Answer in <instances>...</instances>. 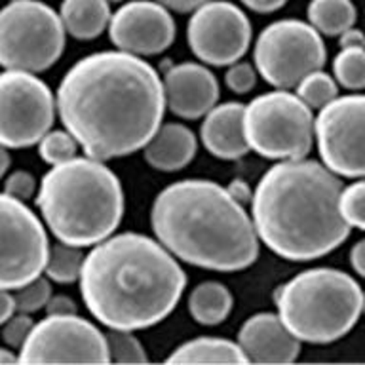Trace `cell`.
<instances>
[{
	"instance_id": "obj_1",
	"label": "cell",
	"mask_w": 365,
	"mask_h": 365,
	"mask_svg": "<svg viewBox=\"0 0 365 365\" xmlns=\"http://www.w3.org/2000/svg\"><path fill=\"white\" fill-rule=\"evenodd\" d=\"M57 113L86 156H130L150 141L165 110L164 82L143 57L97 51L68 68L57 88Z\"/></svg>"
},
{
	"instance_id": "obj_2",
	"label": "cell",
	"mask_w": 365,
	"mask_h": 365,
	"mask_svg": "<svg viewBox=\"0 0 365 365\" xmlns=\"http://www.w3.org/2000/svg\"><path fill=\"white\" fill-rule=\"evenodd\" d=\"M187 287L177 257L158 240L113 234L91 247L80 274L86 308L108 329L139 331L165 319Z\"/></svg>"
},
{
	"instance_id": "obj_3",
	"label": "cell",
	"mask_w": 365,
	"mask_h": 365,
	"mask_svg": "<svg viewBox=\"0 0 365 365\" xmlns=\"http://www.w3.org/2000/svg\"><path fill=\"white\" fill-rule=\"evenodd\" d=\"M344 185L316 160H282L257 182L251 219L268 250L287 261H314L348 238L341 213Z\"/></svg>"
},
{
	"instance_id": "obj_4",
	"label": "cell",
	"mask_w": 365,
	"mask_h": 365,
	"mask_svg": "<svg viewBox=\"0 0 365 365\" xmlns=\"http://www.w3.org/2000/svg\"><path fill=\"white\" fill-rule=\"evenodd\" d=\"M150 225L160 244L192 267L238 272L259 257V236L244 204L207 179H182L154 198Z\"/></svg>"
},
{
	"instance_id": "obj_5",
	"label": "cell",
	"mask_w": 365,
	"mask_h": 365,
	"mask_svg": "<svg viewBox=\"0 0 365 365\" xmlns=\"http://www.w3.org/2000/svg\"><path fill=\"white\" fill-rule=\"evenodd\" d=\"M36 205L59 242L93 247L120 227L124 190L118 175L103 160L74 156L44 173Z\"/></svg>"
},
{
	"instance_id": "obj_6",
	"label": "cell",
	"mask_w": 365,
	"mask_h": 365,
	"mask_svg": "<svg viewBox=\"0 0 365 365\" xmlns=\"http://www.w3.org/2000/svg\"><path fill=\"white\" fill-rule=\"evenodd\" d=\"M279 318L299 341L327 344L352 329L364 312V291L336 268L299 272L274 293Z\"/></svg>"
},
{
	"instance_id": "obj_7",
	"label": "cell",
	"mask_w": 365,
	"mask_h": 365,
	"mask_svg": "<svg viewBox=\"0 0 365 365\" xmlns=\"http://www.w3.org/2000/svg\"><path fill=\"white\" fill-rule=\"evenodd\" d=\"M312 108L289 90L268 91L244 108V131L250 150L268 160L307 158L314 143Z\"/></svg>"
},
{
	"instance_id": "obj_8",
	"label": "cell",
	"mask_w": 365,
	"mask_h": 365,
	"mask_svg": "<svg viewBox=\"0 0 365 365\" xmlns=\"http://www.w3.org/2000/svg\"><path fill=\"white\" fill-rule=\"evenodd\" d=\"M61 16L40 0H11L0 10V67L44 73L65 50Z\"/></svg>"
},
{
	"instance_id": "obj_9",
	"label": "cell",
	"mask_w": 365,
	"mask_h": 365,
	"mask_svg": "<svg viewBox=\"0 0 365 365\" xmlns=\"http://www.w3.org/2000/svg\"><path fill=\"white\" fill-rule=\"evenodd\" d=\"M325 44L318 29L301 19H279L262 29L253 61L259 76L278 90H291L307 74L324 67Z\"/></svg>"
},
{
	"instance_id": "obj_10",
	"label": "cell",
	"mask_w": 365,
	"mask_h": 365,
	"mask_svg": "<svg viewBox=\"0 0 365 365\" xmlns=\"http://www.w3.org/2000/svg\"><path fill=\"white\" fill-rule=\"evenodd\" d=\"M56 97L44 80L27 71L0 73V145L27 148L51 130Z\"/></svg>"
},
{
	"instance_id": "obj_11",
	"label": "cell",
	"mask_w": 365,
	"mask_h": 365,
	"mask_svg": "<svg viewBox=\"0 0 365 365\" xmlns=\"http://www.w3.org/2000/svg\"><path fill=\"white\" fill-rule=\"evenodd\" d=\"M50 240L23 200L0 192V289H17L44 272Z\"/></svg>"
},
{
	"instance_id": "obj_12",
	"label": "cell",
	"mask_w": 365,
	"mask_h": 365,
	"mask_svg": "<svg viewBox=\"0 0 365 365\" xmlns=\"http://www.w3.org/2000/svg\"><path fill=\"white\" fill-rule=\"evenodd\" d=\"M21 364H108L107 336L76 314H48L19 350Z\"/></svg>"
},
{
	"instance_id": "obj_13",
	"label": "cell",
	"mask_w": 365,
	"mask_h": 365,
	"mask_svg": "<svg viewBox=\"0 0 365 365\" xmlns=\"http://www.w3.org/2000/svg\"><path fill=\"white\" fill-rule=\"evenodd\" d=\"M319 158L333 173L365 177V96L336 97L314 120Z\"/></svg>"
},
{
	"instance_id": "obj_14",
	"label": "cell",
	"mask_w": 365,
	"mask_h": 365,
	"mask_svg": "<svg viewBox=\"0 0 365 365\" xmlns=\"http://www.w3.org/2000/svg\"><path fill=\"white\" fill-rule=\"evenodd\" d=\"M251 23L238 6L227 0H207L192 11L187 40L200 61L228 67L240 61L251 44Z\"/></svg>"
},
{
	"instance_id": "obj_15",
	"label": "cell",
	"mask_w": 365,
	"mask_h": 365,
	"mask_svg": "<svg viewBox=\"0 0 365 365\" xmlns=\"http://www.w3.org/2000/svg\"><path fill=\"white\" fill-rule=\"evenodd\" d=\"M175 21L156 0H131L114 11L108 36L118 50L147 57L158 56L175 40Z\"/></svg>"
},
{
	"instance_id": "obj_16",
	"label": "cell",
	"mask_w": 365,
	"mask_h": 365,
	"mask_svg": "<svg viewBox=\"0 0 365 365\" xmlns=\"http://www.w3.org/2000/svg\"><path fill=\"white\" fill-rule=\"evenodd\" d=\"M165 108L185 120H198L219 101V82L210 68L200 63H179L165 71Z\"/></svg>"
},
{
	"instance_id": "obj_17",
	"label": "cell",
	"mask_w": 365,
	"mask_h": 365,
	"mask_svg": "<svg viewBox=\"0 0 365 365\" xmlns=\"http://www.w3.org/2000/svg\"><path fill=\"white\" fill-rule=\"evenodd\" d=\"M238 344L251 364H291L299 358L301 341L279 314L259 312L244 322L238 331Z\"/></svg>"
},
{
	"instance_id": "obj_18",
	"label": "cell",
	"mask_w": 365,
	"mask_h": 365,
	"mask_svg": "<svg viewBox=\"0 0 365 365\" xmlns=\"http://www.w3.org/2000/svg\"><path fill=\"white\" fill-rule=\"evenodd\" d=\"M244 105L228 101L215 105L204 116L200 137L205 150L221 160H238L250 153L244 131Z\"/></svg>"
},
{
	"instance_id": "obj_19",
	"label": "cell",
	"mask_w": 365,
	"mask_h": 365,
	"mask_svg": "<svg viewBox=\"0 0 365 365\" xmlns=\"http://www.w3.org/2000/svg\"><path fill=\"white\" fill-rule=\"evenodd\" d=\"M198 148L196 135L190 128L179 122L160 124L150 141L143 147L145 160L158 171H179L192 162Z\"/></svg>"
},
{
	"instance_id": "obj_20",
	"label": "cell",
	"mask_w": 365,
	"mask_h": 365,
	"mask_svg": "<svg viewBox=\"0 0 365 365\" xmlns=\"http://www.w3.org/2000/svg\"><path fill=\"white\" fill-rule=\"evenodd\" d=\"M59 16L71 36L76 40H93L108 29L113 14L108 0H63Z\"/></svg>"
},
{
	"instance_id": "obj_21",
	"label": "cell",
	"mask_w": 365,
	"mask_h": 365,
	"mask_svg": "<svg viewBox=\"0 0 365 365\" xmlns=\"http://www.w3.org/2000/svg\"><path fill=\"white\" fill-rule=\"evenodd\" d=\"M168 364H247L244 350L238 342L200 336L182 342L165 358Z\"/></svg>"
},
{
	"instance_id": "obj_22",
	"label": "cell",
	"mask_w": 365,
	"mask_h": 365,
	"mask_svg": "<svg viewBox=\"0 0 365 365\" xmlns=\"http://www.w3.org/2000/svg\"><path fill=\"white\" fill-rule=\"evenodd\" d=\"M232 293L221 282H202L188 295V312L200 325H219L232 312Z\"/></svg>"
},
{
	"instance_id": "obj_23",
	"label": "cell",
	"mask_w": 365,
	"mask_h": 365,
	"mask_svg": "<svg viewBox=\"0 0 365 365\" xmlns=\"http://www.w3.org/2000/svg\"><path fill=\"white\" fill-rule=\"evenodd\" d=\"M308 21L327 36H341L356 23V6L352 0H312L308 4Z\"/></svg>"
},
{
	"instance_id": "obj_24",
	"label": "cell",
	"mask_w": 365,
	"mask_h": 365,
	"mask_svg": "<svg viewBox=\"0 0 365 365\" xmlns=\"http://www.w3.org/2000/svg\"><path fill=\"white\" fill-rule=\"evenodd\" d=\"M84 259L82 247L59 242L56 245H50V255H48L44 272L57 284H73L80 279Z\"/></svg>"
},
{
	"instance_id": "obj_25",
	"label": "cell",
	"mask_w": 365,
	"mask_h": 365,
	"mask_svg": "<svg viewBox=\"0 0 365 365\" xmlns=\"http://www.w3.org/2000/svg\"><path fill=\"white\" fill-rule=\"evenodd\" d=\"M335 80L346 90L365 88V46L341 48L333 61Z\"/></svg>"
},
{
	"instance_id": "obj_26",
	"label": "cell",
	"mask_w": 365,
	"mask_h": 365,
	"mask_svg": "<svg viewBox=\"0 0 365 365\" xmlns=\"http://www.w3.org/2000/svg\"><path fill=\"white\" fill-rule=\"evenodd\" d=\"M295 93L301 97V101L304 105L312 108V110H319L325 105H329L333 99L339 97V86H336L335 78L324 73L322 68L312 71L307 74L304 78L295 86Z\"/></svg>"
},
{
	"instance_id": "obj_27",
	"label": "cell",
	"mask_w": 365,
	"mask_h": 365,
	"mask_svg": "<svg viewBox=\"0 0 365 365\" xmlns=\"http://www.w3.org/2000/svg\"><path fill=\"white\" fill-rule=\"evenodd\" d=\"M78 141L67 130L48 131L38 141V154L46 164L57 165L73 160L78 153Z\"/></svg>"
},
{
	"instance_id": "obj_28",
	"label": "cell",
	"mask_w": 365,
	"mask_h": 365,
	"mask_svg": "<svg viewBox=\"0 0 365 365\" xmlns=\"http://www.w3.org/2000/svg\"><path fill=\"white\" fill-rule=\"evenodd\" d=\"M108 358L114 364H145L147 352L131 331L110 329L107 333Z\"/></svg>"
},
{
	"instance_id": "obj_29",
	"label": "cell",
	"mask_w": 365,
	"mask_h": 365,
	"mask_svg": "<svg viewBox=\"0 0 365 365\" xmlns=\"http://www.w3.org/2000/svg\"><path fill=\"white\" fill-rule=\"evenodd\" d=\"M14 291H16L14 293L16 308L19 312L25 314L38 312V310L46 308L48 301L51 299V285L48 278H44L42 274Z\"/></svg>"
},
{
	"instance_id": "obj_30",
	"label": "cell",
	"mask_w": 365,
	"mask_h": 365,
	"mask_svg": "<svg viewBox=\"0 0 365 365\" xmlns=\"http://www.w3.org/2000/svg\"><path fill=\"white\" fill-rule=\"evenodd\" d=\"M341 213L350 227L365 230V179L342 188Z\"/></svg>"
},
{
	"instance_id": "obj_31",
	"label": "cell",
	"mask_w": 365,
	"mask_h": 365,
	"mask_svg": "<svg viewBox=\"0 0 365 365\" xmlns=\"http://www.w3.org/2000/svg\"><path fill=\"white\" fill-rule=\"evenodd\" d=\"M257 68L255 65H251L247 61H236L232 65H228V71L225 74V84L228 86V90L234 93H250L257 84Z\"/></svg>"
},
{
	"instance_id": "obj_32",
	"label": "cell",
	"mask_w": 365,
	"mask_h": 365,
	"mask_svg": "<svg viewBox=\"0 0 365 365\" xmlns=\"http://www.w3.org/2000/svg\"><path fill=\"white\" fill-rule=\"evenodd\" d=\"M33 327L34 324L29 314H14V316L6 322L4 327H2V339H4V342L8 346L19 348V350H21V346L25 344L29 335H31Z\"/></svg>"
},
{
	"instance_id": "obj_33",
	"label": "cell",
	"mask_w": 365,
	"mask_h": 365,
	"mask_svg": "<svg viewBox=\"0 0 365 365\" xmlns=\"http://www.w3.org/2000/svg\"><path fill=\"white\" fill-rule=\"evenodd\" d=\"M4 192L25 202V200L33 198V194L36 192V181L29 171L17 170L6 179Z\"/></svg>"
},
{
	"instance_id": "obj_34",
	"label": "cell",
	"mask_w": 365,
	"mask_h": 365,
	"mask_svg": "<svg viewBox=\"0 0 365 365\" xmlns=\"http://www.w3.org/2000/svg\"><path fill=\"white\" fill-rule=\"evenodd\" d=\"M46 310H48V314H76V304L71 297L56 295L48 301Z\"/></svg>"
},
{
	"instance_id": "obj_35",
	"label": "cell",
	"mask_w": 365,
	"mask_h": 365,
	"mask_svg": "<svg viewBox=\"0 0 365 365\" xmlns=\"http://www.w3.org/2000/svg\"><path fill=\"white\" fill-rule=\"evenodd\" d=\"M240 2L257 14H272L287 4V0H240Z\"/></svg>"
},
{
	"instance_id": "obj_36",
	"label": "cell",
	"mask_w": 365,
	"mask_h": 365,
	"mask_svg": "<svg viewBox=\"0 0 365 365\" xmlns=\"http://www.w3.org/2000/svg\"><path fill=\"white\" fill-rule=\"evenodd\" d=\"M16 310L14 293H10V289H0V325H4L16 314Z\"/></svg>"
},
{
	"instance_id": "obj_37",
	"label": "cell",
	"mask_w": 365,
	"mask_h": 365,
	"mask_svg": "<svg viewBox=\"0 0 365 365\" xmlns=\"http://www.w3.org/2000/svg\"><path fill=\"white\" fill-rule=\"evenodd\" d=\"M160 4H164L168 10L179 11V14H187V11H194L198 6L205 4L207 0H156Z\"/></svg>"
},
{
	"instance_id": "obj_38",
	"label": "cell",
	"mask_w": 365,
	"mask_h": 365,
	"mask_svg": "<svg viewBox=\"0 0 365 365\" xmlns=\"http://www.w3.org/2000/svg\"><path fill=\"white\" fill-rule=\"evenodd\" d=\"M228 192L232 196L234 200H238L240 204H247L253 198V192H251V188L247 187V182L242 181V179H234L230 185H228Z\"/></svg>"
},
{
	"instance_id": "obj_39",
	"label": "cell",
	"mask_w": 365,
	"mask_h": 365,
	"mask_svg": "<svg viewBox=\"0 0 365 365\" xmlns=\"http://www.w3.org/2000/svg\"><path fill=\"white\" fill-rule=\"evenodd\" d=\"M350 262H352L354 270L361 278H365V240H359L358 244L352 247V251H350Z\"/></svg>"
},
{
	"instance_id": "obj_40",
	"label": "cell",
	"mask_w": 365,
	"mask_h": 365,
	"mask_svg": "<svg viewBox=\"0 0 365 365\" xmlns=\"http://www.w3.org/2000/svg\"><path fill=\"white\" fill-rule=\"evenodd\" d=\"M339 44H341V48H350V46H365V34L361 33V31H358V29L350 27L348 31H344V33L339 36Z\"/></svg>"
},
{
	"instance_id": "obj_41",
	"label": "cell",
	"mask_w": 365,
	"mask_h": 365,
	"mask_svg": "<svg viewBox=\"0 0 365 365\" xmlns=\"http://www.w3.org/2000/svg\"><path fill=\"white\" fill-rule=\"evenodd\" d=\"M8 168H10V154H8L4 145H0V179L4 177Z\"/></svg>"
},
{
	"instance_id": "obj_42",
	"label": "cell",
	"mask_w": 365,
	"mask_h": 365,
	"mask_svg": "<svg viewBox=\"0 0 365 365\" xmlns=\"http://www.w3.org/2000/svg\"><path fill=\"white\" fill-rule=\"evenodd\" d=\"M16 361H19V356H16L11 350L0 348V364H16Z\"/></svg>"
},
{
	"instance_id": "obj_43",
	"label": "cell",
	"mask_w": 365,
	"mask_h": 365,
	"mask_svg": "<svg viewBox=\"0 0 365 365\" xmlns=\"http://www.w3.org/2000/svg\"><path fill=\"white\" fill-rule=\"evenodd\" d=\"M364 314H365V293H364Z\"/></svg>"
},
{
	"instance_id": "obj_44",
	"label": "cell",
	"mask_w": 365,
	"mask_h": 365,
	"mask_svg": "<svg viewBox=\"0 0 365 365\" xmlns=\"http://www.w3.org/2000/svg\"><path fill=\"white\" fill-rule=\"evenodd\" d=\"M108 2H122V0H108Z\"/></svg>"
}]
</instances>
